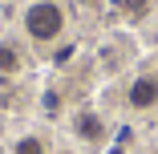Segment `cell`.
<instances>
[{
	"label": "cell",
	"mask_w": 158,
	"mask_h": 154,
	"mask_svg": "<svg viewBox=\"0 0 158 154\" xmlns=\"http://www.w3.org/2000/svg\"><path fill=\"white\" fill-rule=\"evenodd\" d=\"M61 28H65V12H61L53 0L28 4V12H24V33L33 37V41H57Z\"/></svg>",
	"instance_id": "1"
},
{
	"label": "cell",
	"mask_w": 158,
	"mask_h": 154,
	"mask_svg": "<svg viewBox=\"0 0 158 154\" xmlns=\"http://www.w3.org/2000/svg\"><path fill=\"white\" fill-rule=\"evenodd\" d=\"M158 102V81L154 77H138L134 85H130V106L134 110H150Z\"/></svg>",
	"instance_id": "2"
},
{
	"label": "cell",
	"mask_w": 158,
	"mask_h": 154,
	"mask_svg": "<svg viewBox=\"0 0 158 154\" xmlns=\"http://www.w3.org/2000/svg\"><path fill=\"white\" fill-rule=\"evenodd\" d=\"M16 73H20V53L8 41H0V77H16Z\"/></svg>",
	"instance_id": "3"
},
{
	"label": "cell",
	"mask_w": 158,
	"mask_h": 154,
	"mask_svg": "<svg viewBox=\"0 0 158 154\" xmlns=\"http://www.w3.org/2000/svg\"><path fill=\"white\" fill-rule=\"evenodd\" d=\"M77 134H81L85 142H98V138H102V122L93 118V114H81V118H77Z\"/></svg>",
	"instance_id": "4"
},
{
	"label": "cell",
	"mask_w": 158,
	"mask_h": 154,
	"mask_svg": "<svg viewBox=\"0 0 158 154\" xmlns=\"http://www.w3.org/2000/svg\"><path fill=\"white\" fill-rule=\"evenodd\" d=\"M12 154H45V142H41L37 134H24V138H16Z\"/></svg>",
	"instance_id": "5"
},
{
	"label": "cell",
	"mask_w": 158,
	"mask_h": 154,
	"mask_svg": "<svg viewBox=\"0 0 158 154\" xmlns=\"http://www.w3.org/2000/svg\"><path fill=\"white\" fill-rule=\"evenodd\" d=\"M150 0H126V16H146Z\"/></svg>",
	"instance_id": "6"
}]
</instances>
